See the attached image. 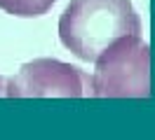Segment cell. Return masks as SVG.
<instances>
[{
	"mask_svg": "<svg viewBox=\"0 0 155 140\" xmlns=\"http://www.w3.org/2000/svg\"><path fill=\"white\" fill-rule=\"evenodd\" d=\"M54 2L57 0H0V9L12 14V17L33 19V17L47 14Z\"/></svg>",
	"mask_w": 155,
	"mask_h": 140,
	"instance_id": "277c9868",
	"label": "cell"
},
{
	"mask_svg": "<svg viewBox=\"0 0 155 140\" xmlns=\"http://www.w3.org/2000/svg\"><path fill=\"white\" fill-rule=\"evenodd\" d=\"M2 96H7V79L5 77H0V98Z\"/></svg>",
	"mask_w": 155,
	"mask_h": 140,
	"instance_id": "5b68a950",
	"label": "cell"
},
{
	"mask_svg": "<svg viewBox=\"0 0 155 140\" xmlns=\"http://www.w3.org/2000/svg\"><path fill=\"white\" fill-rule=\"evenodd\" d=\"M10 98H87L92 77L57 58H33L7 79Z\"/></svg>",
	"mask_w": 155,
	"mask_h": 140,
	"instance_id": "3957f363",
	"label": "cell"
},
{
	"mask_svg": "<svg viewBox=\"0 0 155 140\" xmlns=\"http://www.w3.org/2000/svg\"><path fill=\"white\" fill-rule=\"evenodd\" d=\"M122 35H141V19L129 0H71L59 19L61 45L87 63Z\"/></svg>",
	"mask_w": 155,
	"mask_h": 140,
	"instance_id": "6da1fadb",
	"label": "cell"
},
{
	"mask_svg": "<svg viewBox=\"0 0 155 140\" xmlns=\"http://www.w3.org/2000/svg\"><path fill=\"white\" fill-rule=\"evenodd\" d=\"M92 96L97 98H148L150 47L141 35H122L94 58Z\"/></svg>",
	"mask_w": 155,
	"mask_h": 140,
	"instance_id": "7a4b0ae2",
	"label": "cell"
}]
</instances>
